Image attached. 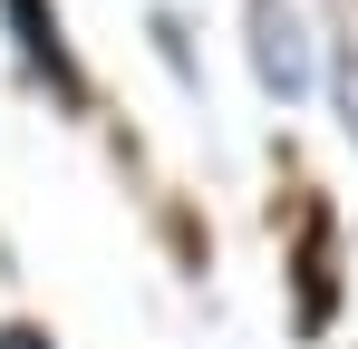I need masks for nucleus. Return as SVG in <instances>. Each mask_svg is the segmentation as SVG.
I'll return each mask as SVG.
<instances>
[{
  "mask_svg": "<svg viewBox=\"0 0 358 349\" xmlns=\"http://www.w3.org/2000/svg\"><path fill=\"white\" fill-rule=\"evenodd\" d=\"M252 29H262V78H271V97H310V58H300V20L281 0H262L252 10Z\"/></svg>",
  "mask_w": 358,
  "mask_h": 349,
  "instance_id": "nucleus-1",
  "label": "nucleus"
}]
</instances>
